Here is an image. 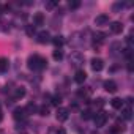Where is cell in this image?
I'll return each mask as SVG.
<instances>
[{"instance_id":"obj_1","label":"cell","mask_w":134,"mask_h":134,"mask_svg":"<svg viewBox=\"0 0 134 134\" xmlns=\"http://www.w3.org/2000/svg\"><path fill=\"white\" fill-rule=\"evenodd\" d=\"M47 62L44 58H41L40 55H32L29 58V68L30 70H41V68H46Z\"/></svg>"},{"instance_id":"obj_2","label":"cell","mask_w":134,"mask_h":134,"mask_svg":"<svg viewBox=\"0 0 134 134\" xmlns=\"http://www.w3.org/2000/svg\"><path fill=\"white\" fill-rule=\"evenodd\" d=\"M106 121H107V114L106 112H98L96 115H95V125L99 128V126H104L106 125Z\"/></svg>"},{"instance_id":"obj_3","label":"cell","mask_w":134,"mask_h":134,"mask_svg":"<svg viewBox=\"0 0 134 134\" xmlns=\"http://www.w3.org/2000/svg\"><path fill=\"white\" fill-rule=\"evenodd\" d=\"M55 117H57L58 121H65V120H68L70 112H68V109H65V107H58L57 112H55Z\"/></svg>"},{"instance_id":"obj_4","label":"cell","mask_w":134,"mask_h":134,"mask_svg":"<svg viewBox=\"0 0 134 134\" xmlns=\"http://www.w3.org/2000/svg\"><path fill=\"white\" fill-rule=\"evenodd\" d=\"M36 41H38V43H41V44L49 43V41H51V35H49V32H40V33H38Z\"/></svg>"},{"instance_id":"obj_5","label":"cell","mask_w":134,"mask_h":134,"mask_svg":"<svg viewBox=\"0 0 134 134\" xmlns=\"http://www.w3.org/2000/svg\"><path fill=\"white\" fill-rule=\"evenodd\" d=\"M110 32H112V33H115V35L121 33V32H123V24H121V22H118V21L112 22V24H110Z\"/></svg>"},{"instance_id":"obj_6","label":"cell","mask_w":134,"mask_h":134,"mask_svg":"<svg viewBox=\"0 0 134 134\" xmlns=\"http://www.w3.org/2000/svg\"><path fill=\"white\" fill-rule=\"evenodd\" d=\"M85 79H87V73H85L84 70H79V71L76 73V76H74V81H76L77 84H84Z\"/></svg>"},{"instance_id":"obj_7","label":"cell","mask_w":134,"mask_h":134,"mask_svg":"<svg viewBox=\"0 0 134 134\" xmlns=\"http://www.w3.org/2000/svg\"><path fill=\"white\" fill-rule=\"evenodd\" d=\"M103 66H104V62H103L101 58H93V60H92V68H93L95 71H101Z\"/></svg>"},{"instance_id":"obj_8","label":"cell","mask_w":134,"mask_h":134,"mask_svg":"<svg viewBox=\"0 0 134 134\" xmlns=\"http://www.w3.org/2000/svg\"><path fill=\"white\" fill-rule=\"evenodd\" d=\"M104 88H106V92H109V93H115V92H117V84H115L114 81H106V82H104Z\"/></svg>"},{"instance_id":"obj_9","label":"cell","mask_w":134,"mask_h":134,"mask_svg":"<svg viewBox=\"0 0 134 134\" xmlns=\"http://www.w3.org/2000/svg\"><path fill=\"white\" fill-rule=\"evenodd\" d=\"M107 22H109V16H107V14H99V16L95 18V24H96V25H104V24H107Z\"/></svg>"},{"instance_id":"obj_10","label":"cell","mask_w":134,"mask_h":134,"mask_svg":"<svg viewBox=\"0 0 134 134\" xmlns=\"http://www.w3.org/2000/svg\"><path fill=\"white\" fill-rule=\"evenodd\" d=\"M27 117V110L24 109V107H18L16 110H14V118L16 120H19V118H25Z\"/></svg>"},{"instance_id":"obj_11","label":"cell","mask_w":134,"mask_h":134,"mask_svg":"<svg viewBox=\"0 0 134 134\" xmlns=\"http://www.w3.org/2000/svg\"><path fill=\"white\" fill-rule=\"evenodd\" d=\"M8 66H10V62H8V58H5V57H0V71H7V70H8Z\"/></svg>"},{"instance_id":"obj_12","label":"cell","mask_w":134,"mask_h":134,"mask_svg":"<svg viewBox=\"0 0 134 134\" xmlns=\"http://www.w3.org/2000/svg\"><path fill=\"white\" fill-rule=\"evenodd\" d=\"M33 22H35V25H41V24L44 22V16H43V13H35V16H33Z\"/></svg>"},{"instance_id":"obj_13","label":"cell","mask_w":134,"mask_h":134,"mask_svg":"<svg viewBox=\"0 0 134 134\" xmlns=\"http://www.w3.org/2000/svg\"><path fill=\"white\" fill-rule=\"evenodd\" d=\"M110 104H112L114 109H121V107H123V99H121V98H114V99L110 101Z\"/></svg>"},{"instance_id":"obj_14","label":"cell","mask_w":134,"mask_h":134,"mask_svg":"<svg viewBox=\"0 0 134 134\" xmlns=\"http://www.w3.org/2000/svg\"><path fill=\"white\" fill-rule=\"evenodd\" d=\"M121 114H123V118L129 120V118H131V114H132V110H131V107H121Z\"/></svg>"},{"instance_id":"obj_15","label":"cell","mask_w":134,"mask_h":134,"mask_svg":"<svg viewBox=\"0 0 134 134\" xmlns=\"http://www.w3.org/2000/svg\"><path fill=\"white\" fill-rule=\"evenodd\" d=\"M58 5V2H57V0H51V2H46V10H54L55 7Z\"/></svg>"},{"instance_id":"obj_16","label":"cell","mask_w":134,"mask_h":134,"mask_svg":"<svg viewBox=\"0 0 134 134\" xmlns=\"http://www.w3.org/2000/svg\"><path fill=\"white\" fill-rule=\"evenodd\" d=\"M38 110H40V115H43V117H47L49 115V107L47 106H41Z\"/></svg>"},{"instance_id":"obj_17","label":"cell","mask_w":134,"mask_h":134,"mask_svg":"<svg viewBox=\"0 0 134 134\" xmlns=\"http://www.w3.org/2000/svg\"><path fill=\"white\" fill-rule=\"evenodd\" d=\"M24 95H25V90H24V88H18L16 93H14V98L19 99V98H24Z\"/></svg>"},{"instance_id":"obj_18","label":"cell","mask_w":134,"mask_h":134,"mask_svg":"<svg viewBox=\"0 0 134 134\" xmlns=\"http://www.w3.org/2000/svg\"><path fill=\"white\" fill-rule=\"evenodd\" d=\"M52 43H54L55 46H62V44H63V36H55V38L52 40Z\"/></svg>"},{"instance_id":"obj_19","label":"cell","mask_w":134,"mask_h":134,"mask_svg":"<svg viewBox=\"0 0 134 134\" xmlns=\"http://www.w3.org/2000/svg\"><path fill=\"white\" fill-rule=\"evenodd\" d=\"M81 7V2L79 0H73V2H70V8L71 10H76V8H79Z\"/></svg>"},{"instance_id":"obj_20","label":"cell","mask_w":134,"mask_h":134,"mask_svg":"<svg viewBox=\"0 0 134 134\" xmlns=\"http://www.w3.org/2000/svg\"><path fill=\"white\" fill-rule=\"evenodd\" d=\"M62 57H63L62 51H60V49H55V51H54V58H55V60H62Z\"/></svg>"},{"instance_id":"obj_21","label":"cell","mask_w":134,"mask_h":134,"mask_svg":"<svg viewBox=\"0 0 134 134\" xmlns=\"http://www.w3.org/2000/svg\"><path fill=\"white\" fill-rule=\"evenodd\" d=\"M120 131H123V126H120V125H115L114 128H110V132H112V134H115V132H120Z\"/></svg>"},{"instance_id":"obj_22","label":"cell","mask_w":134,"mask_h":134,"mask_svg":"<svg viewBox=\"0 0 134 134\" xmlns=\"http://www.w3.org/2000/svg\"><path fill=\"white\" fill-rule=\"evenodd\" d=\"M27 35L29 36H33L35 35V25H29L27 27Z\"/></svg>"},{"instance_id":"obj_23","label":"cell","mask_w":134,"mask_h":134,"mask_svg":"<svg viewBox=\"0 0 134 134\" xmlns=\"http://www.w3.org/2000/svg\"><path fill=\"white\" fill-rule=\"evenodd\" d=\"M95 41L103 43V41H104V33H96V35H95Z\"/></svg>"},{"instance_id":"obj_24","label":"cell","mask_w":134,"mask_h":134,"mask_svg":"<svg viewBox=\"0 0 134 134\" xmlns=\"http://www.w3.org/2000/svg\"><path fill=\"white\" fill-rule=\"evenodd\" d=\"M60 103H62V96H60V95H58V96H54V98H52V104H54V106H58Z\"/></svg>"},{"instance_id":"obj_25","label":"cell","mask_w":134,"mask_h":134,"mask_svg":"<svg viewBox=\"0 0 134 134\" xmlns=\"http://www.w3.org/2000/svg\"><path fill=\"white\" fill-rule=\"evenodd\" d=\"M90 93H92V92H90L88 88H87V90H79V96H88Z\"/></svg>"},{"instance_id":"obj_26","label":"cell","mask_w":134,"mask_h":134,"mask_svg":"<svg viewBox=\"0 0 134 134\" xmlns=\"http://www.w3.org/2000/svg\"><path fill=\"white\" fill-rule=\"evenodd\" d=\"M90 117H92V112H90V110H84V112H82V118H85V120H88Z\"/></svg>"},{"instance_id":"obj_27","label":"cell","mask_w":134,"mask_h":134,"mask_svg":"<svg viewBox=\"0 0 134 134\" xmlns=\"http://www.w3.org/2000/svg\"><path fill=\"white\" fill-rule=\"evenodd\" d=\"M54 134H66V132H65V129H63V128H60V129H57Z\"/></svg>"},{"instance_id":"obj_28","label":"cell","mask_w":134,"mask_h":134,"mask_svg":"<svg viewBox=\"0 0 134 134\" xmlns=\"http://www.w3.org/2000/svg\"><path fill=\"white\" fill-rule=\"evenodd\" d=\"M3 10H5V8H3L2 5H0V14H2V13H3Z\"/></svg>"},{"instance_id":"obj_29","label":"cell","mask_w":134,"mask_h":134,"mask_svg":"<svg viewBox=\"0 0 134 134\" xmlns=\"http://www.w3.org/2000/svg\"><path fill=\"white\" fill-rule=\"evenodd\" d=\"M2 118H3V115H2V112H0V121H2Z\"/></svg>"}]
</instances>
